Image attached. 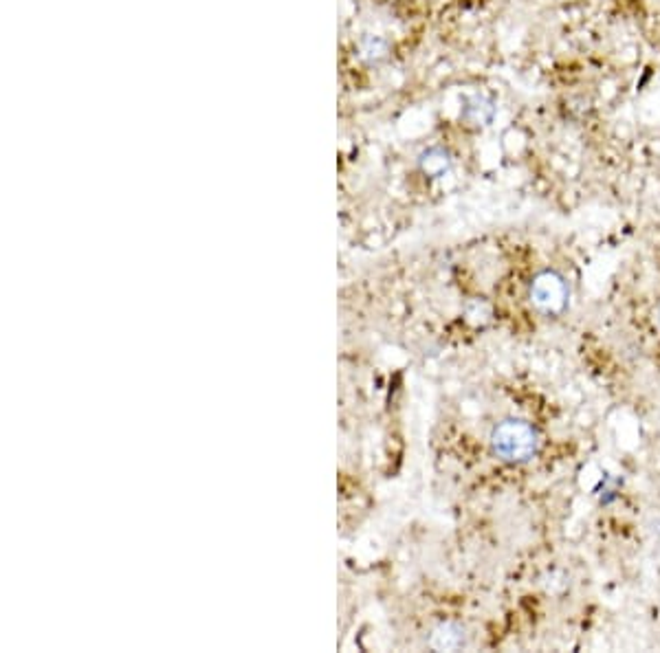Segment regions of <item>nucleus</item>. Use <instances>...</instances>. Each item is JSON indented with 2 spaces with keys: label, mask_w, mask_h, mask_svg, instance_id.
Wrapping results in <instances>:
<instances>
[{
  "label": "nucleus",
  "mask_w": 660,
  "mask_h": 653,
  "mask_svg": "<svg viewBox=\"0 0 660 653\" xmlns=\"http://www.w3.org/2000/svg\"><path fill=\"white\" fill-rule=\"evenodd\" d=\"M421 165H423V170L427 174H431V177H439V174H443L445 170L449 168V159H447V154L440 152V150H430V152H425L423 159H421Z\"/></svg>",
  "instance_id": "obj_3"
},
{
  "label": "nucleus",
  "mask_w": 660,
  "mask_h": 653,
  "mask_svg": "<svg viewBox=\"0 0 660 653\" xmlns=\"http://www.w3.org/2000/svg\"><path fill=\"white\" fill-rule=\"evenodd\" d=\"M495 456L507 462H526L540 449L537 431L524 421H504L493 429Z\"/></svg>",
  "instance_id": "obj_1"
},
{
  "label": "nucleus",
  "mask_w": 660,
  "mask_h": 653,
  "mask_svg": "<svg viewBox=\"0 0 660 653\" xmlns=\"http://www.w3.org/2000/svg\"><path fill=\"white\" fill-rule=\"evenodd\" d=\"M531 301L546 315L564 313L568 306L566 280L555 271H543L535 275L531 284Z\"/></svg>",
  "instance_id": "obj_2"
},
{
  "label": "nucleus",
  "mask_w": 660,
  "mask_h": 653,
  "mask_svg": "<svg viewBox=\"0 0 660 653\" xmlns=\"http://www.w3.org/2000/svg\"><path fill=\"white\" fill-rule=\"evenodd\" d=\"M658 319H660V309H658Z\"/></svg>",
  "instance_id": "obj_4"
}]
</instances>
